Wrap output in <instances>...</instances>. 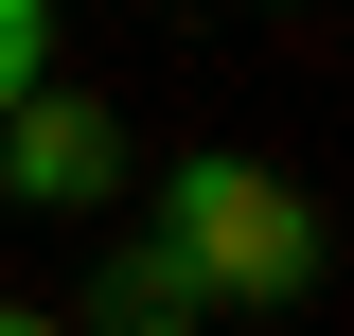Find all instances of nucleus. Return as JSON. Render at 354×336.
Masks as SVG:
<instances>
[{"label": "nucleus", "mask_w": 354, "mask_h": 336, "mask_svg": "<svg viewBox=\"0 0 354 336\" xmlns=\"http://www.w3.org/2000/svg\"><path fill=\"white\" fill-rule=\"evenodd\" d=\"M160 248L195 265V301L283 319V301L319 283V195H301V177H266V160H230V142H195V160L160 177Z\"/></svg>", "instance_id": "obj_1"}, {"label": "nucleus", "mask_w": 354, "mask_h": 336, "mask_svg": "<svg viewBox=\"0 0 354 336\" xmlns=\"http://www.w3.org/2000/svg\"><path fill=\"white\" fill-rule=\"evenodd\" d=\"M0 195H36V212H106L124 195V106H53V71L0 106Z\"/></svg>", "instance_id": "obj_2"}, {"label": "nucleus", "mask_w": 354, "mask_h": 336, "mask_svg": "<svg viewBox=\"0 0 354 336\" xmlns=\"http://www.w3.org/2000/svg\"><path fill=\"white\" fill-rule=\"evenodd\" d=\"M88 319H106V336H195L213 301H195V265H177L160 230H142V248H106V283H88Z\"/></svg>", "instance_id": "obj_3"}, {"label": "nucleus", "mask_w": 354, "mask_h": 336, "mask_svg": "<svg viewBox=\"0 0 354 336\" xmlns=\"http://www.w3.org/2000/svg\"><path fill=\"white\" fill-rule=\"evenodd\" d=\"M36 71H53V0H0V106H18Z\"/></svg>", "instance_id": "obj_4"}, {"label": "nucleus", "mask_w": 354, "mask_h": 336, "mask_svg": "<svg viewBox=\"0 0 354 336\" xmlns=\"http://www.w3.org/2000/svg\"><path fill=\"white\" fill-rule=\"evenodd\" d=\"M0 336H88V319H53V301H0Z\"/></svg>", "instance_id": "obj_5"}, {"label": "nucleus", "mask_w": 354, "mask_h": 336, "mask_svg": "<svg viewBox=\"0 0 354 336\" xmlns=\"http://www.w3.org/2000/svg\"><path fill=\"white\" fill-rule=\"evenodd\" d=\"M266 18H301V0H266Z\"/></svg>", "instance_id": "obj_6"}]
</instances>
